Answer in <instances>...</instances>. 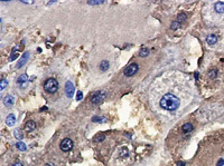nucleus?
<instances>
[{
	"mask_svg": "<svg viewBox=\"0 0 224 166\" xmlns=\"http://www.w3.org/2000/svg\"><path fill=\"white\" fill-rule=\"evenodd\" d=\"M16 50H17V48H16ZM16 50H15V51L13 50V53H11V56H10V58H9V60H10V61H13L14 59H16V58H17L18 53H16Z\"/></svg>",
	"mask_w": 224,
	"mask_h": 166,
	"instance_id": "obj_23",
	"label": "nucleus"
},
{
	"mask_svg": "<svg viewBox=\"0 0 224 166\" xmlns=\"http://www.w3.org/2000/svg\"><path fill=\"white\" fill-rule=\"evenodd\" d=\"M27 80H28L27 75H26V74H22V75H20V76L18 77V79H17V83H18L19 85H21V84H25Z\"/></svg>",
	"mask_w": 224,
	"mask_h": 166,
	"instance_id": "obj_15",
	"label": "nucleus"
},
{
	"mask_svg": "<svg viewBox=\"0 0 224 166\" xmlns=\"http://www.w3.org/2000/svg\"><path fill=\"white\" fill-rule=\"evenodd\" d=\"M82 98H83V94H82V92H77V97H76V99L77 100H81Z\"/></svg>",
	"mask_w": 224,
	"mask_h": 166,
	"instance_id": "obj_27",
	"label": "nucleus"
},
{
	"mask_svg": "<svg viewBox=\"0 0 224 166\" xmlns=\"http://www.w3.org/2000/svg\"><path fill=\"white\" fill-rule=\"evenodd\" d=\"M15 122H16V117H15L14 114H9L7 116V118H6V124H7V126H13L15 124Z\"/></svg>",
	"mask_w": 224,
	"mask_h": 166,
	"instance_id": "obj_10",
	"label": "nucleus"
},
{
	"mask_svg": "<svg viewBox=\"0 0 224 166\" xmlns=\"http://www.w3.org/2000/svg\"><path fill=\"white\" fill-rule=\"evenodd\" d=\"M58 81L55 79V78H48L47 80H45L44 83V89L45 92L48 94H55L58 90Z\"/></svg>",
	"mask_w": 224,
	"mask_h": 166,
	"instance_id": "obj_2",
	"label": "nucleus"
},
{
	"mask_svg": "<svg viewBox=\"0 0 224 166\" xmlns=\"http://www.w3.org/2000/svg\"><path fill=\"white\" fill-rule=\"evenodd\" d=\"M224 165V160H220V162L217 163L216 166H223Z\"/></svg>",
	"mask_w": 224,
	"mask_h": 166,
	"instance_id": "obj_28",
	"label": "nucleus"
},
{
	"mask_svg": "<svg viewBox=\"0 0 224 166\" xmlns=\"http://www.w3.org/2000/svg\"><path fill=\"white\" fill-rule=\"evenodd\" d=\"M177 166H185V163H184V162H178V163H177Z\"/></svg>",
	"mask_w": 224,
	"mask_h": 166,
	"instance_id": "obj_29",
	"label": "nucleus"
},
{
	"mask_svg": "<svg viewBox=\"0 0 224 166\" xmlns=\"http://www.w3.org/2000/svg\"><path fill=\"white\" fill-rule=\"evenodd\" d=\"M209 76H210L212 79L216 78V76H217V70H216V69H212V70H210V73H209Z\"/></svg>",
	"mask_w": 224,
	"mask_h": 166,
	"instance_id": "obj_19",
	"label": "nucleus"
},
{
	"mask_svg": "<svg viewBox=\"0 0 224 166\" xmlns=\"http://www.w3.org/2000/svg\"><path fill=\"white\" fill-rule=\"evenodd\" d=\"M177 18H178V19H177V21H178V22H183L184 20L186 19V15H185V13H179Z\"/></svg>",
	"mask_w": 224,
	"mask_h": 166,
	"instance_id": "obj_20",
	"label": "nucleus"
},
{
	"mask_svg": "<svg viewBox=\"0 0 224 166\" xmlns=\"http://www.w3.org/2000/svg\"><path fill=\"white\" fill-rule=\"evenodd\" d=\"M74 90H75V88L74 86H73V84H72L71 81H66V84H65V93H66V96H67L68 98H72V97H73Z\"/></svg>",
	"mask_w": 224,
	"mask_h": 166,
	"instance_id": "obj_6",
	"label": "nucleus"
},
{
	"mask_svg": "<svg viewBox=\"0 0 224 166\" xmlns=\"http://www.w3.org/2000/svg\"><path fill=\"white\" fill-rule=\"evenodd\" d=\"M35 128H36V124H35V122H33V120L27 122L26 125H25V131H26V132H32V131H34Z\"/></svg>",
	"mask_w": 224,
	"mask_h": 166,
	"instance_id": "obj_11",
	"label": "nucleus"
},
{
	"mask_svg": "<svg viewBox=\"0 0 224 166\" xmlns=\"http://www.w3.org/2000/svg\"><path fill=\"white\" fill-rule=\"evenodd\" d=\"M44 166H55L54 164H52V163H47V164H45Z\"/></svg>",
	"mask_w": 224,
	"mask_h": 166,
	"instance_id": "obj_31",
	"label": "nucleus"
},
{
	"mask_svg": "<svg viewBox=\"0 0 224 166\" xmlns=\"http://www.w3.org/2000/svg\"><path fill=\"white\" fill-rule=\"evenodd\" d=\"M92 122H103V118H101V117H96V116H94V117L92 118Z\"/></svg>",
	"mask_w": 224,
	"mask_h": 166,
	"instance_id": "obj_26",
	"label": "nucleus"
},
{
	"mask_svg": "<svg viewBox=\"0 0 224 166\" xmlns=\"http://www.w3.org/2000/svg\"><path fill=\"white\" fill-rule=\"evenodd\" d=\"M217 41V37L215 35H209L207 37H206V42L209 44V45H214V44H216Z\"/></svg>",
	"mask_w": 224,
	"mask_h": 166,
	"instance_id": "obj_12",
	"label": "nucleus"
},
{
	"mask_svg": "<svg viewBox=\"0 0 224 166\" xmlns=\"http://www.w3.org/2000/svg\"><path fill=\"white\" fill-rule=\"evenodd\" d=\"M15 103V98L11 95H7L5 98H4V104L6 107H11Z\"/></svg>",
	"mask_w": 224,
	"mask_h": 166,
	"instance_id": "obj_8",
	"label": "nucleus"
},
{
	"mask_svg": "<svg viewBox=\"0 0 224 166\" xmlns=\"http://www.w3.org/2000/svg\"><path fill=\"white\" fill-rule=\"evenodd\" d=\"M104 138H105V136L103 135V134H96L94 136V138H93V140H94L95 143H101V142H103L104 140Z\"/></svg>",
	"mask_w": 224,
	"mask_h": 166,
	"instance_id": "obj_16",
	"label": "nucleus"
},
{
	"mask_svg": "<svg viewBox=\"0 0 224 166\" xmlns=\"http://www.w3.org/2000/svg\"><path fill=\"white\" fill-rule=\"evenodd\" d=\"M179 26H180V22H178V21H174V22H171V25H170V28H171L173 30H176V29Z\"/></svg>",
	"mask_w": 224,
	"mask_h": 166,
	"instance_id": "obj_21",
	"label": "nucleus"
},
{
	"mask_svg": "<svg viewBox=\"0 0 224 166\" xmlns=\"http://www.w3.org/2000/svg\"><path fill=\"white\" fill-rule=\"evenodd\" d=\"M90 5H102L103 1H88Z\"/></svg>",
	"mask_w": 224,
	"mask_h": 166,
	"instance_id": "obj_25",
	"label": "nucleus"
},
{
	"mask_svg": "<svg viewBox=\"0 0 224 166\" xmlns=\"http://www.w3.org/2000/svg\"><path fill=\"white\" fill-rule=\"evenodd\" d=\"M15 137L18 138V140H21V138H22V135L20 134V131H19V129H16V131H15Z\"/></svg>",
	"mask_w": 224,
	"mask_h": 166,
	"instance_id": "obj_22",
	"label": "nucleus"
},
{
	"mask_svg": "<svg viewBox=\"0 0 224 166\" xmlns=\"http://www.w3.org/2000/svg\"><path fill=\"white\" fill-rule=\"evenodd\" d=\"M74 146L73 144V140H70V138H64L61 142V149L63 152H70Z\"/></svg>",
	"mask_w": 224,
	"mask_h": 166,
	"instance_id": "obj_5",
	"label": "nucleus"
},
{
	"mask_svg": "<svg viewBox=\"0 0 224 166\" xmlns=\"http://www.w3.org/2000/svg\"><path fill=\"white\" fill-rule=\"evenodd\" d=\"M28 57H29V53H25L22 55V57H21L20 61H19V64L17 65V68H20L22 65H25L26 64V61L28 60Z\"/></svg>",
	"mask_w": 224,
	"mask_h": 166,
	"instance_id": "obj_13",
	"label": "nucleus"
},
{
	"mask_svg": "<svg viewBox=\"0 0 224 166\" xmlns=\"http://www.w3.org/2000/svg\"><path fill=\"white\" fill-rule=\"evenodd\" d=\"M214 9H215V11H216L217 13H224V2H221V1L215 2Z\"/></svg>",
	"mask_w": 224,
	"mask_h": 166,
	"instance_id": "obj_9",
	"label": "nucleus"
},
{
	"mask_svg": "<svg viewBox=\"0 0 224 166\" xmlns=\"http://www.w3.org/2000/svg\"><path fill=\"white\" fill-rule=\"evenodd\" d=\"M13 166H22V164H21V163H15Z\"/></svg>",
	"mask_w": 224,
	"mask_h": 166,
	"instance_id": "obj_30",
	"label": "nucleus"
},
{
	"mask_svg": "<svg viewBox=\"0 0 224 166\" xmlns=\"http://www.w3.org/2000/svg\"><path fill=\"white\" fill-rule=\"evenodd\" d=\"M138 70H139L138 64H135V63H133V64H130L129 66H127L126 68H124L123 75H124L126 77H130V76H133Z\"/></svg>",
	"mask_w": 224,
	"mask_h": 166,
	"instance_id": "obj_3",
	"label": "nucleus"
},
{
	"mask_svg": "<svg viewBox=\"0 0 224 166\" xmlns=\"http://www.w3.org/2000/svg\"><path fill=\"white\" fill-rule=\"evenodd\" d=\"M149 53V49L148 48H141L140 51H139V56L140 57H147Z\"/></svg>",
	"mask_w": 224,
	"mask_h": 166,
	"instance_id": "obj_17",
	"label": "nucleus"
},
{
	"mask_svg": "<svg viewBox=\"0 0 224 166\" xmlns=\"http://www.w3.org/2000/svg\"><path fill=\"white\" fill-rule=\"evenodd\" d=\"M193 131V124H190V123H186V124H184L183 126V132L185 134L187 133H190Z\"/></svg>",
	"mask_w": 224,
	"mask_h": 166,
	"instance_id": "obj_14",
	"label": "nucleus"
},
{
	"mask_svg": "<svg viewBox=\"0 0 224 166\" xmlns=\"http://www.w3.org/2000/svg\"><path fill=\"white\" fill-rule=\"evenodd\" d=\"M17 148H18L19 151H21V152H25V151H26V145H25L24 143L19 142V143H17Z\"/></svg>",
	"mask_w": 224,
	"mask_h": 166,
	"instance_id": "obj_18",
	"label": "nucleus"
},
{
	"mask_svg": "<svg viewBox=\"0 0 224 166\" xmlns=\"http://www.w3.org/2000/svg\"><path fill=\"white\" fill-rule=\"evenodd\" d=\"M105 98V93H103V92H95L93 95H92V97H91V103L92 104H94V105H99V104H101L103 99Z\"/></svg>",
	"mask_w": 224,
	"mask_h": 166,
	"instance_id": "obj_4",
	"label": "nucleus"
},
{
	"mask_svg": "<svg viewBox=\"0 0 224 166\" xmlns=\"http://www.w3.org/2000/svg\"><path fill=\"white\" fill-rule=\"evenodd\" d=\"M6 86H7V80L2 79L1 80V84H0V89H1V90H4Z\"/></svg>",
	"mask_w": 224,
	"mask_h": 166,
	"instance_id": "obj_24",
	"label": "nucleus"
},
{
	"mask_svg": "<svg viewBox=\"0 0 224 166\" xmlns=\"http://www.w3.org/2000/svg\"><path fill=\"white\" fill-rule=\"evenodd\" d=\"M109 68H110V61L109 60H101L100 61V65H99V69H100V72H107Z\"/></svg>",
	"mask_w": 224,
	"mask_h": 166,
	"instance_id": "obj_7",
	"label": "nucleus"
},
{
	"mask_svg": "<svg viewBox=\"0 0 224 166\" xmlns=\"http://www.w3.org/2000/svg\"><path fill=\"white\" fill-rule=\"evenodd\" d=\"M190 80L185 75H182L179 81L158 79L155 83L158 88L156 96H151L152 106L166 113H175L182 107H186L192 100L193 92Z\"/></svg>",
	"mask_w": 224,
	"mask_h": 166,
	"instance_id": "obj_1",
	"label": "nucleus"
}]
</instances>
